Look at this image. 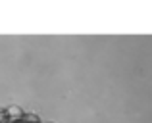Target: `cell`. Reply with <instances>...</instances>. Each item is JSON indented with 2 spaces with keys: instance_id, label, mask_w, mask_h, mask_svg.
<instances>
[{
  "instance_id": "6da1fadb",
  "label": "cell",
  "mask_w": 152,
  "mask_h": 123,
  "mask_svg": "<svg viewBox=\"0 0 152 123\" xmlns=\"http://www.w3.org/2000/svg\"><path fill=\"white\" fill-rule=\"evenodd\" d=\"M0 123H39L23 116H0Z\"/></svg>"
}]
</instances>
